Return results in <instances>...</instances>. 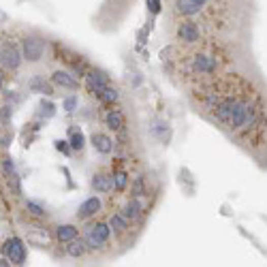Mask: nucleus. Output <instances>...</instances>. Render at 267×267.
<instances>
[{
  "mask_svg": "<svg viewBox=\"0 0 267 267\" xmlns=\"http://www.w3.org/2000/svg\"><path fill=\"white\" fill-rule=\"evenodd\" d=\"M197 111L267 169V94L252 77L227 73L190 81Z\"/></svg>",
  "mask_w": 267,
  "mask_h": 267,
  "instance_id": "obj_1",
  "label": "nucleus"
},
{
  "mask_svg": "<svg viewBox=\"0 0 267 267\" xmlns=\"http://www.w3.org/2000/svg\"><path fill=\"white\" fill-rule=\"evenodd\" d=\"M111 238H114V231H111L107 220H88L86 229H84V240L88 244L90 252H103L111 246Z\"/></svg>",
  "mask_w": 267,
  "mask_h": 267,
  "instance_id": "obj_2",
  "label": "nucleus"
},
{
  "mask_svg": "<svg viewBox=\"0 0 267 267\" xmlns=\"http://www.w3.org/2000/svg\"><path fill=\"white\" fill-rule=\"evenodd\" d=\"M173 39L178 41V45L192 47L205 41V32L199 26V22L188 17H173Z\"/></svg>",
  "mask_w": 267,
  "mask_h": 267,
  "instance_id": "obj_3",
  "label": "nucleus"
},
{
  "mask_svg": "<svg viewBox=\"0 0 267 267\" xmlns=\"http://www.w3.org/2000/svg\"><path fill=\"white\" fill-rule=\"evenodd\" d=\"M24 60V54H22V43H15L11 39H5L0 43V66L5 71H17L19 64Z\"/></svg>",
  "mask_w": 267,
  "mask_h": 267,
  "instance_id": "obj_4",
  "label": "nucleus"
},
{
  "mask_svg": "<svg viewBox=\"0 0 267 267\" xmlns=\"http://www.w3.org/2000/svg\"><path fill=\"white\" fill-rule=\"evenodd\" d=\"M19 43H22V54H24L26 62H39V60L45 56L47 41L37 32H28L26 37H22Z\"/></svg>",
  "mask_w": 267,
  "mask_h": 267,
  "instance_id": "obj_5",
  "label": "nucleus"
},
{
  "mask_svg": "<svg viewBox=\"0 0 267 267\" xmlns=\"http://www.w3.org/2000/svg\"><path fill=\"white\" fill-rule=\"evenodd\" d=\"M148 197H130L124 201V205L120 208V212L132 222V224H141L148 216V203H146Z\"/></svg>",
  "mask_w": 267,
  "mask_h": 267,
  "instance_id": "obj_6",
  "label": "nucleus"
},
{
  "mask_svg": "<svg viewBox=\"0 0 267 267\" xmlns=\"http://www.w3.org/2000/svg\"><path fill=\"white\" fill-rule=\"evenodd\" d=\"M84 86H86V90L90 92L92 96H101V92L105 90L107 86H111V79H109V75L105 73V71H101V69H92L90 66V71L86 73V77H84Z\"/></svg>",
  "mask_w": 267,
  "mask_h": 267,
  "instance_id": "obj_7",
  "label": "nucleus"
},
{
  "mask_svg": "<svg viewBox=\"0 0 267 267\" xmlns=\"http://www.w3.org/2000/svg\"><path fill=\"white\" fill-rule=\"evenodd\" d=\"M3 254L9 259L11 265H24L26 263V246L19 238H9L5 244H3Z\"/></svg>",
  "mask_w": 267,
  "mask_h": 267,
  "instance_id": "obj_8",
  "label": "nucleus"
},
{
  "mask_svg": "<svg viewBox=\"0 0 267 267\" xmlns=\"http://www.w3.org/2000/svg\"><path fill=\"white\" fill-rule=\"evenodd\" d=\"M101 212H103V201H101L98 194H92V197H88L77 208V220L79 222H88L92 218H96Z\"/></svg>",
  "mask_w": 267,
  "mask_h": 267,
  "instance_id": "obj_9",
  "label": "nucleus"
},
{
  "mask_svg": "<svg viewBox=\"0 0 267 267\" xmlns=\"http://www.w3.org/2000/svg\"><path fill=\"white\" fill-rule=\"evenodd\" d=\"M49 81L54 84L56 88H62V90H79L81 88V81L79 77H75L73 73H71L69 69H58L51 73Z\"/></svg>",
  "mask_w": 267,
  "mask_h": 267,
  "instance_id": "obj_10",
  "label": "nucleus"
},
{
  "mask_svg": "<svg viewBox=\"0 0 267 267\" xmlns=\"http://www.w3.org/2000/svg\"><path fill=\"white\" fill-rule=\"evenodd\" d=\"M103 122H105V128L107 130H114V132H122L126 128V116H124V111L118 109L111 105L107 109V114L103 116Z\"/></svg>",
  "mask_w": 267,
  "mask_h": 267,
  "instance_id": "obj_11",
  "label": "nucleus"
},
{
  "mask_svg": "<svg viewBox=\"0 0 267 267\" xmlns=\"http://www.w3.org/2000/svg\"><path fill=\"white\" fill-rule=\"evenodd\" d=\"M92 190L96 194H109L114 192V178H111V171L105 169H98L94 176H92Z\"/></svg>",
  "mask_w": 267,
  "mask_h": 267,
  "instance_id": "obj_12",
  "label": "nucleus"
},
{
  "mask_svg": "<svg viewBox=\"0 0 267 267\" xmlns=\"http://www.w3.org/2000/svg\"><path fill=\"white\" fill-rule=\"evenodd\" d=\"M90 141H92V148H94L98 154H103V156H109V154L116 150V141H114L111 135H107V132L94 130V132H92V137H90Z\"/></svg>",
  "mask_w": 267,
  "mask_h": 267,
  "instance_id": "obj_13",
  "label": "nucleus"
},
{
  "mask_svg": "<svg viewBox=\"0 0 267 267\" xmlns=\"http://www.w3.org/2000/svg\"><path fill=\"white\" fill-rule=\"evenodd\" d=\"M107 222H109V227H111V231H114L116 238H124V235H128L130 229H132V222H130L120 210L114 212V214H109Z\"/></svg>",
  "mask_w": 267,
  "mask_h": 267,
  "instance_id": "obj_14",
  "label": "nucleus"
},
{
  "mask_svg": "<svg viewBox=\"0 0 267 267\" xmlns=\"http://www.w3.org/2000/svg\"><path fill=\"white\" fill-rule=\"evenodd\" d=\"M88 252H90V248H88V244L84 240V235H79V238H75V240H71V242L64 244V254L69 256V259L79 261V259H84Z\"/></svg>",
  "mask_w": 267,
  "mask_h": 267,
  "instance_id": "obj_15",
  "label": "nucleus"
},
{
  "mask_svg": "<svg viewBox=\"0 0 267 267\" xmlns=\"http://www.w3.org/2000/svg\"><path fill=\"white\" fill-rule=\"evenodd\" d=\"M111 178H114V192H126L130 186V173L124 167L111 169Z\"/></svg>",
  "mask_w": 267,
  "mask_h": 267,
  "instance_id": "obj_16",
  "label": "nucleus"
},
{
  "mask_svg": "<svg viewBox=\"0 0 267 267\" xmlns=\"http://www.w3.org/2000/svg\"><path fill=\"white\" fill-rule=\"evenodd\" d=\"M75 238H79V229L75 227V224H58V227L54 229V240L58 244H62V246L71 240H75Z\"/></svg>",
  "mask_w": 267,
  "mask_h": 267,
  "instance_id": "obj_17",
  "label": "nucleus"
},
{
  "mask_svg": "<svg viewBox=\"0 0 267 267\" xmlns=\"http://www.w3.org/2000/svg\"><path fill=\"white\" fill-rule=\"evenodd\" d=\"M28 88L32 90V92H41V94H47V96H51L54 94V84L51 81H45L43 77H39V75H35L32 79L28 81Z\"/></svg>",
  "mask_w": 267,
  "mask_h": 267,
  "instance_id": "obj_18",
  "label": "nucleus"
},
{
  "mask_svg": "<svg viewBox=\"0 0 267 267\" xmlns=\"http://www.w3.org/2000/svg\"><path fill=\"white\" fill-rule=\"evenodd\" d=\"M98 101L103 103V105H107V107H111V105H116V103L120 101V92H118V88H114V84H111V86H107L105 90L101 92V96H98Z\"/></svg>",
  "mask_w": 267,
  "mask_h": 267,
  "instance_id": "obj_19",
  "label": "nucleus"
},
{
  "mask_svg": "<svg viewBox=\"0 0 267 267\" xmlns=\"http://www.w3.org/2000/svg\"><path fill=\"white\" fill-rule=\"evenodd\" d=\"M69 143H71V148H73L75 152H81V150H84V146H86V137H84V132H81V130H75V128H71Z\"/></svg>",
  "mask_w": 267,
  "mask_h": 267,
  "instance_id": "obj_20",
  "label": "nucleus"
},
{
  "mask_svg": "<svg viewBox=\"0 0 267 267\" xmlns=\"http://www.w3.org/2000/svg\"><path fill=\"white\" fill-rule=\"evenodd\" d=\"M26 212L30 214V216H35V218H45L47 216V212L41 208V205H37V203H32V201H28L26 203Z\"/></svg>",
  "mask_w": 267,
  "mask_h": 267,
  "instance_id": "obj_21",
  "label": "nucleus"
},
{
  "mask_svg": "<svg viewBox=\"0 0 267 267\" xmlns=\"http://www.w3.org/2000/svg\"><path fill=\"white\" fill-rule=\"evenodd\" d=\"M39 116H45V118H51L56 114V109H54V105H51L49 101H41V105H39Z\"/></svg>",
  "mask_w": 267,
  "mask_h": 267,
  "instance_id": "obj_22",
  "label": "nucleus"
},
{
  "mask_svg": "<svg viewBox=\"0 0 267 267\" xmlns=\"http://www.w3.org/2000/svg\"><path fill=\"white\" fill-rule=\"evenodd\" d=\"M13 118V107L11 105H5L3 109H0V120H3V124H9Z\"/></svg>",
  "mask_w": 267,
  "mask_h": 267,
  "instance_id": "obj_23",
  "label": "nucleus"
},
{
  "mask_svg": "<svg viewBox=\"0 0 267 267\" xmlns=\"http://www.w3.org/2000/svg\"><path fill=\"white\" fill-rule=\"evenodd\" d=\"M77 105H79V98H77V96H66L64 103H62V107L69 111V114H71V111H75Z\"/></svg>",
  "mask_w": 267,
  "mask_h": 267,
  "instance_id": "obj_24",
  "label": "nucleus"
},
{
  "mask_svg": "<svg viewBox=\"0 0 267 267\" xmlns=\"http://www.w3.org/2000/svg\"><path fill=\"white\" fill-rule=\"evenodd\" d=\"M3 165H5L7 176H9V178H15V167H13V160L7 156V158H3Z\"/></svg>",
  "mask_w": 267,
  "mask_h": 267,
  "instance_id": "obj_25",
  "label": "nucleus"
},
{
  "mask_svg": "<svg viewBox=\"0 0 267 267\" xmlns=\"http://www.w3.org/2000/svg\"><path fill=\"white\" fill-rule=\"evenodd\" d=\"M56 150H58V152H62V154H66V156H69L73 148H71V143H69V141H56Z\"/></svg>",
  "mask_w": 267,
  "mask_h": 267,
  "instance_id": "obj_26",
  "label": "nucleus"
},
{
  "mask_svg": "<svg viewBox=\"0 0 267 267\" xmlns=\"http://www.w3.org/2000/svg\"><path fill=\"white\" fill-rule=\"evenodd\" d=\"M148 7L152 13H158L160 11V0H148Z\"/></svg>",
  "mask_w": 267,
  "mask_h": 267,
  "instance_id": "obj_27",
  "label": "nucleus"
},
{
  "mask_svg": "<svg viewBox=\"0 0 267 267\" xmlns=\"http://www.w3.org/2000/svg\"><path fill=\"white\" fill-rule=\"evenodd\" d=\"M3 84H5V69H0V90H3Z\"/></svg>",
  "mask_w": 267,
  "mask_h": 267,
  "instance_id": "obj_28",
  "label": "nucleus"
},
{
  "mask_svg": "<svg viewBox=\"0 0 267 267\" xmlns=\"http://www.w3.org/2000/svg\"><path fill=\"white\" fill-rule=\"evenodd\" d=\"M7 265H11V263H9L7 256H5V259H0V267H7Z\"/></svg>",
  "mask_w": 267,
  "mask_h": 267,
  "instance_id": "obj_29",
  "label": "nucleus"
}]
</instances>
